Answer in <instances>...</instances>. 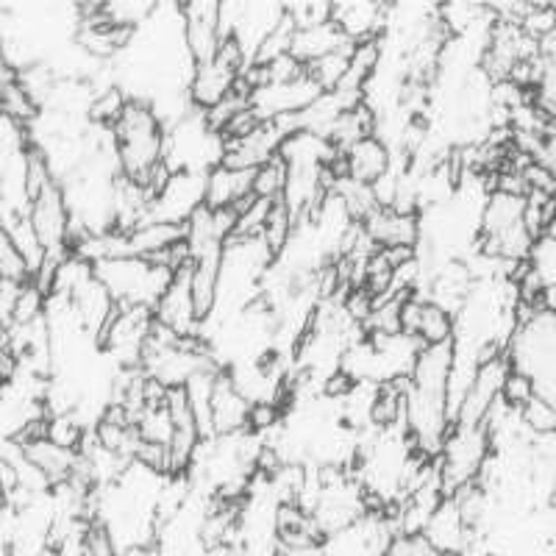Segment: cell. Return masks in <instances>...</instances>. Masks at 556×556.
<instances>
[{"label":"cell","instance_id":"15","mask_svg":"<svg viewBox=\"0 0 556 556\" xmlns=\"http://www.w3.org/2000/svg\"><path fill=\"white\" fill-rule=\"evenodd\" d=\"M345 48H351V42L342 37L340 28L334 23H323V26L298 28L295 39H292L290 56H295L306 67V64L329 56V53L345 51Z\"/></svg>","mask_w":556,"mask_h":556},{"label":"cell","instance_id":"11","mask_svg":"<svg viewBox=\"0 0 556 556\" xmlns=\"http://www.w3.org/2000/svg\"><path fill=\"white\" fill-rule=\"evenodd\" d=\"M476 534H479V531H470L468 526H465L454 498H445L443 504H440V509L431 515L429 526H426L424 531V538L443 556H462L465 548L473 543Z\"/></svg>","mask_w":556,"mask_h":556},{"label":"cell","instance_id":"9","mask_svg":"<svg viewBox=\"0 0 556 556\" xmlns=\"http://www.w3.org/2000/svg\"><path fill=\"white\" fill-rule=\"evenodd\" d=\"M367 240L376 248H417L424 240V223L420 215H404L395 208H376L374 215L362 223Z\"/></svg>","mask_w":556,"mask_h":556},{"label":"cell","instance_id":"20","mask_svg":"<svg viewBox=\"0 0 556 556\" xmlns=\"http://www.w3.org/2000/svg\"><path fill=\"white\" fill-rule=\"evenodd\" d=\"M531 267L543 278L545 287H556V237H543V240L534 242Z\"/></svg>","mask_w":556,"mask_h":556},{"label":"cell","instance_id":"7","mask_svg":"<svg viewBox=\"0 0 556 556\" xmlns=\"http://www.w3.org/2000/svg\"><path fill=\"white\" fill-rule=\"evenodd\" d=\"M153 317L178 337H201L203 323L198 320L195 301H192V262L173 276V285L153 306Z\"/></svg>","mask_w":556,"mask_h":556},{"label":"cell","instance_id":"10","mask_svg":"<svg viewBox=\"0 0 556 556\" xmlns=\"http://www.w3.org/2000/svg\"><path fill=\"white\" fill-rule=\"evenodd\" d=\"M253 173L235 170V167H215L206 173V208H242L253 201Z\"/></svg>","mask_w":556,"mask_h":556},{"label":"cell","instance_id":"1","mask_svg":"<svg viewBox=\"0 0 556 556\" xmlns=\"http://www.w3.org/2000/svg\"><path fill=\"white\" fill-rule=\"evenodd\" d=\"M112 131L121 176L146 187L148 178L165 162V123L159 121L151 103L128 98L126 112Z\"/></svg>","mask_w":556,"mask_h":556},{"label":"cell","instance_id":"5","mask_svg":"<svg viewBox=\"0 0 556 556\" xmlns=\"http://www.w3.org/2000/svg\"><path fill=\"white\" fill-rule=\"evenodd\" d=\"M203 206H206V173H173L165 190L153 198L151 220L187 226Z\"/></svg>","mask_w":556,"mask_h":556},{"label":"cell","instance_id":"17","mask_svg":"<svg viewBox=\"0 0 556 556\" xmlns=\"http://www.w3.org/2000/svg\"><path fill=\"white\" fill-rule=\"evenodd\" d=\"M520 420H523V429L540 437V440L543 437H556V406L551 401H545L543 395H534L520 409Z\"/></svg>","mask_w":556,"mask_h":556},{"label":"cell","instance_id":"22","mask_svg":"<svg viewBox=\"0 0 556 556\" xmlns=\"http://www.w3.org/2000/svg\"><path fill=\"white\" fill-rule=\"evenodd\" d=\"M278 420H281V406L273 401H260V404H251V412H248V431L265 437L267 431L276 429Z\"/></svg>","mask_w":556,"mask_h":556},{"label":"cell","instance_id":"23","mask_svg":"<svg viewBox=\"0 0 556 556\" xmlns=\"http://www.w3.org/2000/svg\"><path fill=\"white\" fill-rule=\"evenodd\" d=\"M26 281H9L0 278V334H7L14 326V312H17V298Z\"/></svg>","mask_w":556,"mask_h":556},{"label":"cell","instance_id":"8","mask_svg":"<svg viewBox=\"0 0 556 556\" xmlns=\"http://www.w3.org/2000/svg\"><path fill=\"white\" fill-rule=\"evenodd\" d=\"M248 412H251V401L237 390L235 379L223 367L215 379V387H212V434H215V440L248 431Z\"/></svg>","mask_w":556,"mask_h":556},{"label":"cell","instance_id":"13","mask_svg":"<svg viewBox=\"0 0 556 556\" xmlns=\"http://www.w3.org/2000/svg\"><path fill=\"white\" fill-rule=\"evenodd\" d=\"M237 78H240V73L228 67V64H223L220 59L195 67V73H192V81H190L192 106H195L198 112H206V109L217 106V103H220L223 98H226L228 92L235 89Z\"/></svg>","mask_w":556,"mask_h":556},{"label":"cell","instance_id":"16","mask_svg":"<svg viewBox=\"0 0 556 556\" xmlns=\"http://www.w3.org/2000/svg\"><path fill=\"white\" fill-rule=\"evenodd\" d=\"M290 167L281 156H273L267 165L253 173V198L256 201H281L287 192Z\"/></svg>","mask_w":556,"mask_h":556},{"label":"cell","instance_id":"3","mask_svg":"<svg viewBox=\"0 0 556 556\" xmlns=\"http://www.w3.org/2000/svg\"><path fill=\"white\" fill-rule=\"evenodd\" d=\"M490 456H493V440L484 426H454L437 456L445 498H454L462 486L479 481Z\"/></svg>","mask_w":556,"mask_h":556},{"label":"cell","instance_id":"2","mask_svg":"<svg viewBox=\"0 0 556 556\" xmlns=\"http://www.w3.org/2000/svg\"><path fill=\"white\" fill-rule=\"evenodd\" d=\"M96 278L109 290L117 306H153L162 301L167 287L173 285V276L167 267L153 265L151 260H137V256H123V260H103L92 265Z\"/></svg>","mask_w":556,"mask_h":556},{"label":"cell","instance_id":"24","mask_svg":"<svg viewBox=\"0 0 556 556\" xmlns=\"http://www.w3.org/2000/svg\"><path fill=\"white\" fill-rule=\"evenodd\" d=\"M540 59H543L545 64H551V67H556V31H551L548 37L540 42Z\"/></svg>","mask_w":556,"mask_h":556},{"label":"cell","instance_id":"14","mask_svg":"<svg viewBox=\"0 0 556 556\" xmlns=\"http://www.w3.org/2000/svg\"><path fill=\"white\" fill-rule=\"evenodd\" d=\"M20 451H23L26 462H31L34 468H37L39 473L48 479V484L51 486L64 484V481H70L73 479V473H76L78 451L62 448V445L51 443L48 437H42V440H34V443L23 445Z\"/></svg>","mask_w":556,"mask_h":556},{"label":"cell","instance_id":"4","mask_svg":"<svg viewBox=\"0 0 556 556\" xmlns=\"http://www.w3.org/2000/svg\"><path fill=\"white\" fill-rule=\"evenodd\" d=\"M181 26L184 45H187V53H190L192 64L201 67V64L215 62L223 42L220 3H215V0L181 3Z\"/></svg>","mask_w":556,"mask_h":556},{"label":"cell","instance_id":"6","mask_svg":"<svg viewBox=\"0 0 556 556\" xmlns=\"http://www.w3.org/2000/svg\"><path fill=\"white\" fill-rule=\"evenodd\" d=\"M509 370H513L509 356H498V359L479 365L468 392H465V399H462L459 409H456L454 426H484L490 409L501 401V392H504V381L509 376Z\"/></svg>","mask_w":556,"mask_h":556},{"label":"cell","instance_id":"21","mask_svg":"<svg viewBox=\"0 0 556 556\" xmlns=\"http://www.w3.org/2000/svg\"><path fill=\"white\" fill-rule=\"evenodd\" d=\"M81 556H121V548L114 543L112 531L106 529V523L101 520H92L84 534V545H81Z\"/></svg>","mask_w":556,"mask_h":556},{"label":"cell","instance_id":"18","mask_svg":"<svg viewBox=\"0 0 556 556\" xmlns=\"http://www.w3.org/2000/svg\"><path fill=\"white\" fill-rule=\"evenodd\" d=\"M526 37L543 42L551 31H556V7L554 3H529V12L520 20Z\"/></svg>","mask_w":556,"mask_h":556},{"label":"cell","instance_id":"19","mask_svg":"<svg viewBox=\"0 0 556 556\" xmlns=\"http://www.w3.org/2000/svg\"><path fill=\"white\" fill-rule=\"evenodd\" d=\"M538 395V387H534V379L529 374H520V370H509L504 381V392H501V399H504L506 406H513V409H523L531 399Z\"/></svg>","mask_w":556,"mask_h":556},{"label":"cell","instance_id":"25","mask_svg":"<svg viewBox=\"0 0 556 556\" xmlns=\"http://www.w3.org/2000/svg\"><path fill=\"white\" fill-rule=\"evenodd\" d=\"M554 7H556V3H554Z\"/></svg>","mask_w":556,"mask_h":556},{"label":"cell","instance_id":"12","mask_svg":"<svg viewBox=\"0 0 556 556\" xmlns=\"http://www.w3.org/2000/svg\"><path fill=\"white\" fill-rule=\"evenodd\" d=\"M342 159H345L348 178H354L356 184H367V187H374L392 167V151L379 137L362 139L354 148H348Z\"/></svg>","mask_w":556,"mask_h":556}]
</instances>
